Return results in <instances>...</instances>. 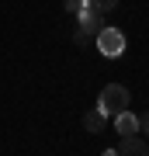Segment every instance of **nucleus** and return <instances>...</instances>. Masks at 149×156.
<instances>
[{
  "label": "nucleus",
  "mask_w": 149,
  "mask_h": 156,
  "mask_svg": "<svg viewBox=\"0 0 149 156\" xmlns=\"http://www.w3.org/2000/svg\"><path fill=\"white\" fill-rule=\"evenodd\" d=\"M97 108H101L108 118L122 115L125 108H128V87H122V83H108L104 90H101V97H97Z\"/></svg>",
  "instance_id": "1"
},
{
  "label": "nucleus",
  "mask_w": 149,
  "mask_h": 156,
  "mask_svg": "<svg viewBox=\"0 0 149 156\" xmlns=\"http://www.w3.org/2000/svg\"><path fill=\"white\" fill-rule=\"evenodd\" d=\"M97 49H101V56H108V59H118L125 52V35L118 31V28H101L97 31Z\"/></svg>",
  "instance_id": "2"
},
{
  "label": "nucleus",
  "mask_w": 149,
  "mask_h": 156,
  "mask_svg": "<svg viewBox=\"0 0 149 156\" xmlns=\"http://www.w3.org/2000/svg\"><path fill=\"white\" fill-rule=\"evenodd\" d=\"M115 153H122V156H146L149 153V146H146V139L142 135H122V146H118Z\"/></svg>",
  "instance_id": "3"
},
{
  "label": "nucleus",
  "mask_w": 149,
  "mask_h": 156,
  "mask_svg": "<svg viewBox=\"0 0 149 156\" xmlns=\"http://www.w3.org/2000/svg\"><path fill=\"white\" fill-rule=\"evenodd\" d=\"M115 132H118V135H135V132H139V118L128 111V108H125L122 115H115Z\"/></svg>",
  "instance_id": "4"
},
{
  "label": "nucleus",
  "mask_w": 149,
  "mask_h": 156,
  "mask_svg": "<svg viewBox=\"0 0 149 156\" xmlns=\"http://www.w3.org/2000/svg\"><path fill=\"white\" fill-rule=\"evenodd\" d=\"M83 128H87V132H104V128H108V115L104 111H101V108H90V111L87 115H83Z\"/></svg>",
  "instance_id": "5"
},
{
  "label": "nucleus",
  "mask_w": 149,
  "mask_h": 156,
  "mask_svg": "<svg viewBox=\"0 0 149 156\" xmlns=\"http://www.w3.org/2000/svg\"><path fill=\"white\" fill-rule=\"evenodd\" d=\"M90 4H94V11L108 14V11H115V7H118V0H90Z\"/></svg>",
  "instance_id": "6"
},
{
  "label": "nucleus",
  "mask_w": 149,
  "mask_h": 156,
  "mask_svg": "<svg viewBox=\"0 0 149 156\" xmlns=\"http://www.w3.org/2000/svg\"><path fill=\"white\" fill-rule=\"evenodd\" d=\"M62 7H66V11H69V14H76V11H80V7H83V0H62Z\"/></svg>",
  "instance_id": "7"
},
{
  "label": "nucleus",
  "mask_w": 149,
  "mask_h": 156,
  "mask_svg": "<svg viewBox=\"0 0 149 156\" xmlns=\"http://www.w3.org/2000/svg\"><path fill=\"white\" fill-rule=\"evenodd\" d=\"M135 118H139V132H149V111L146 115H135Z\"/></svg>",
  "instance_id": "8"
}]
</instances>
